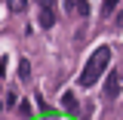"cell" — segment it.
Instances as JSON below:
<instances>
[{
    "label": "cell",
    "instance_id": "cell-1",
    "mask_svg": "<svg viewBox=\"0 0 123 120\" xmlns=\"http://www.w3.org/2000/svg\"><path fill=\"white\" fill-rule=\"evenodd\" d=\"M108 62H111V46H98L95 52L89 56V62H86V68L80 71V77H77V83L80 86H92L98 77H102V71L108 68Z\"/></svg>",
    "mask_w": 123,
    "mask_h": 120
},
{
    "label": "cell",
    "instance_id": "cell-2",
    "mask_svg": "<svg viewBox=\"0 0 123 120\" xmlns=\"http://www.w3.org/2000/svg\"><path fill=\"white\" fill-rule=\"evenodd\" d=\"M105 95L111 99V102L120 95V77H117V71H111V74H108V80H105Z\"/></svg>",
    "mask_w": 123,
    "mask_h": 120
},
{
    "label": "cell",
    "instance_id": "cell-3",
    "mask_svg": "<svg viewBox=\"0 0 123 120\" xmlns=\"http://www.w3.org/2000/svg\"><path fill=\"white\" fill-rule=\"evenodd\" d=\"M37 22H40V28H43V31H49L52 25H55V9H40Z\"/></svg>",
    "mask_w": 123,
    "mask_h": 120
},
{
    "label": "cell",
    "instance_id": "cell-4",
    "mask_svg": "<svg viewBox=\"0 0 123 120\" xmlns=\"http://www.w3.org/2000/svg\"><path fill=\"white\" fill-rule=\"evenodd\" d=\"M62 108H65V111H71V114L77 111V99H74V92H62Z\"/></svg>",
    "mask_w": 123,
    "mask_h": 120
},
{
    "label": "cell",
    "instance_id": "cell-5",
    "mask_svg": "<svg viewBox=\"0 0 123 120\" xmlns=\"http://www.w3.org/2000/svg\"><path fill=\"white\" fill-rule=\"evenodd\" d=\"M18 77H22L25 83L31 80V62H28V59H22V62H18Z\"/></svg>",
    "mask_w": 123,
    "mask_h": 120
},
{
    "label": "cell",
    "instance_id": "cell-6",
    "mask_svg": "<svg viewBox=\"0 0 123 120\" xmlns=\"http://www.w3.org/2000/svg\"><path fill=\"white\" fill-rule=\"evenodd\" d=\"M6 6H9V13H25L28 9V0H6Z\"/></svg>",
    "mask_w": 123,
    "mask_h": 120
},
{
    "label": "cell",
    "instance_id": "cell-7",
    "mask_svg": "<svg viewBox=\"0 0 123 120\" xmlns=\"http://www.w3.org/2000/svg\"><path fill=\"white\" fill-rule=\"evenodd\" d=\"M117 6H120V0H105V3H102V13H105V15H111Z\"/></svg>",
    "mask_w": 123,
    "mask_h": 120
},
{
    "label": "cell",
    "instance_id": "cell-8",
    "mask_svg": "<svg viewBox=\"0 0 123 120\" xmlns=\"http://www.w3.org/2000/svg\"><path fill=\"white\" fill-rule=\"evenodd\" d=\"M77 13L83 15V19H86V15L92 13V9H89V0H80V3H77Z\"/></svg>",
    "mask_w": 123,
    "mask_h": 120
},
{
    "label": "cell",
    "instance_id": "cell-9",
    "mask_svg": "<svg viewBox=\"0 0 123 120\" xmlns=\"http://www.w3.org/2000/svg\"><path fill=\"white\" fill-rule=\"evenodd\" d=\"M77 3H80V0H62V9H65V13H74Z\"/></svg>",
    "mask_w": 123,
    "mask_h": 120
},
{
    "label": "cell",
    "instance_id": "cell-10",
    "mask_svg": "<svg viewBox=\"0 0 123 120\" xmlns=\"http://www.w3.org/2000/svg\"><path fill=\"white\" fill-rule=\"evenodd\" d=\"M40 9H55V0H37Z\"/></svg>",
    "mask_w": 123,
    "mask_h": 120
},
{
    "label": "cell",
    "instance_id": "cell-11",
    "mask_svg": "<svg viewBox=\"0 0 123 120\" xmlns=\"http://www.w3.org/2000/svg\"><path fill=\"white\" fill-rule=\"evenodd\" d=\"M18 114H22V117H31V105H28V102L18 105Z\"/></svg>",
    "mask_w": 123,
    "mask_h": 120
},
{
    "label": "cell",
    "instance_id": "cell-12",
    "mask_svg": "<svg viewBox=\"0 0 123 120\" xmlns=\"http://www.w3.org/2000/svg\"><path fill=\"white\" fill-rule=\"evenodd\" d=\"M15 102H18V95H15V92H6V105L12 108V105H15Z\"/></svg>",
    "mask_w": 123,
    "mask_h": 120
},
{
    "label": "cell",
    "instance_id": "cell-13",
    "mask_svg": "<svg viewBox=\"0 0 123 120\" xmlns=\"http://www.w3.org/2000/svg\"><path fill=\"white\" fill-rule=\"evenodd\" d=\"M0 74H6V59H0Z\"/></svg>",
    "mask_w": 123,
    "mask_h": 120
},
{
    "label": "cell",
    "instance_id": "cell-14",
    "mask_svg": "<svg viewBox=\"0 0 123 120\" xmlns=\"http://www.w3.org/2000/svg\"><path fill=\"white\" fill-rule=\"evenodd\" d=\"M117 25H123V9H120V15H117Z\"/></svg>",
    "mask_w": 123,
    "mask_h": 120
},
{
    "label": "cell",
    "instance_id": "cell-15",
    "mask_svg": "<svg viewBox=\"0 0 123 120\" xmlns=\"http://www.w3.org/2000/svg\"><path fill=\"white\" fill-rule=\"evenodd\" d=\"M0 114H3V102H0Z\"/></svg>",
    "mask_w": 123,
    "mask_h": 120
}]
</instances>
